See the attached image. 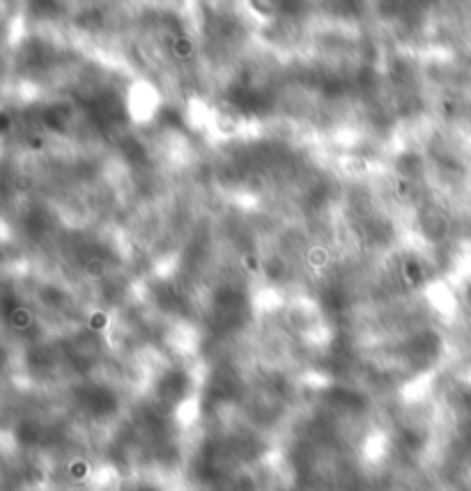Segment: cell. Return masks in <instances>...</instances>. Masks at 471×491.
I'll return each mask as SVG.
<instances>
[{
  "instance_id": "6da1fadb",
  "label": "cell",
  "mask_w": 471,
  "mask_h": 491,
  "mask_svg": "<svg viewBox=\"0 0 471 491\" xmlns=\"http://www.w3.org/2000/svg\"><path fill=\"white\" fill-rule=\"evenodd\" d=\"M175 53L179 55V58H189V55L193 53V44H191L186 37H179L175 42Z\"/></svg>"
},
{
  "instance_id": "7a4b0ae2",
  "label": "cell",
  "mask_w": 471,
  "mask_h": 491,
  "mask_svg": "<svg viewBox=\"0 0 471 491\" xmlns=\"http://www.w3.org/2000/svg\"><path fill=\"white\" fill-rule=\"evenodd\" d=\"M90 326H92V328H104V326H106V315H101V312H99V315L90 317Z\"/></svg>"
}]
</instances>
